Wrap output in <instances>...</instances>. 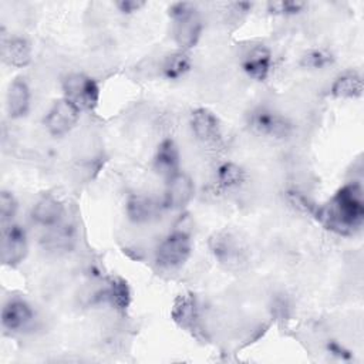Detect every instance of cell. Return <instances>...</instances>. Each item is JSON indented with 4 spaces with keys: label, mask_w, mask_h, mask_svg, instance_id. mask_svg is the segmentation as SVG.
Here are the masks:
<instances>
[{
    "label": "cell",
    "mask_w": 364,
    "mask_h": 364,
    "mask_svg": "<svg viewBox=\"0 0 364 364\" xmlns=\"http://www.w3.org/2000/svg\"><path fill=\"white\" fill-rule=\"evenodd\" d=\"M314 218L330 232L351 236L364 223V193L360 182L343 185L323 206H317Z\"/></svg>",
    "instance_id": "1"
},
{
    "label": "cell",
    "mask_w": 364,
    "mask_h": 364,
    "mask_svg": "<svg viewBox=\"0 0 364 364\" xmlns=\"http://www.w3.org/2000/svg\"><path fill=\"white\" fill-rule=\"evenodd\" d=\"M168 14L173 21V38L179 50L188 51L195 47L203 28L196 6L189 1H178L169 6Z\"/></svg>",
    "instance_id": "2"
},
{
    "label": "cell",
    "mask_w": 364,
    "mask_h": 364,
    "mask_svg": "<svg viewBox=\"0 0 364 364\" xmlns=\"http://www.w3.org/2000/svg\"><path fill=\"white\" fill-rule=\"evenodd\" d=\"M209 249L213 257L229 270H240L247 262V247L242 239L230 230H218L209 237Z\"/></svg>",
    "instance_id": "3"
},
{
    "label": "cell",
    "mask_w": 364,
    "mask_h": 364,
    "mask_svg": "<svg viewBox=\"0 0 364 364\" xmlns=\"http://www.w3.org/2000/svg\"><path fill=\"white\" fill-rule=\"evenodd\" d=\"M246 122L255 135L269 139H286L293 131L289 118L267 107L253 108L247 114Z\"/></svg>",
    "instance_id": "4"
},
{
    "label": "cell",
    "mask_w": 364,
    "mask_h": 364,
    "mask_svg": "<svg viewBox=\"0 0 364 364\" xmlns=\"http://www.w3.org/2000/svg\"><path fill=\"white\" fill-rule=\"evenodd\" d=\"M192 253V239L183 230H173L156 246L155 262L159 267L172 270L183 266Z\"/></svg>",
    "instance_id": "5"
},
{
    "label": "cell",
    "mask_w": 364,
    "mask_h": 364,
    "mask_svg": "<svg viewBox=\"0 0 364 364\" xmlns=\"http://www.w3.org/2000/svg\"><path fill=\"white\" fill-rule=\"evenodd\" d=\"M63 97L71 101L80 111H91L98 105L100 87L97 81L84 73H71L63 80Z\"/></svg>",
    "instance_id": "6"
},
{
    "label": "cell",
    "mask_w": 364,
    "mask_h": 364,
    "mask_svg": "<svg viewBox=\"0 0 364 364\" xmlns=\"http://www.w3.org/2000/svg\"><path fill=\"white\" fill-rule=\"evenodd\" d=\"M81 111L67 98L61 97L48 109L44 117V127L53 136H64L80 119Z\"/></svg>",
    "instance_id": "7"
},
{
    "label": "cell",
    "mask_w": 364,
    "mask_h": 364,
    "mask_svg": "<svg viewBox=\"0 0 364 364\" xmlns=\"http://www.w3.org/2000/svg\"><path fill=\"white\" fill-rule=\"evenodd\" d=\"M28 253L26 229L17 223H9L1 229V260L6 266H17Z\"/></svg>",
    "instance_id": "8"
},
{
    "label": "cell",
    "mask_w": 364,
    "mask_h": 364,
    "mask_svg": "<svg viewBox=\"0 0 364 364\" xmlns=\"http://www.w3.org/2000/svg\"><path fill=\"white\" fill-rule=\"evenodd\" d=\"M195 195V185L192 178L185 172H176L166 179L162 208L171 210L183 209Z\"/></svg>",
    "instance_id": "9"
},
{
    "label": "cell",
    "mask_w": 364,
    "mask_h": 364,
    "mask_svg": "<svg viewBox=\"0 0 364 364\" xmlns=\"http://www.w3.org/2000/svg\"><path fill=\"white\" fill-rule=\"evenodd\" d=\"M191 129L198 141L206 145H215L222 139V128L218 117L208 108L199 107L191 112Z\"/></svg>",
    "instance_id": "10"
},
{
    "label": "cell",
    "mask_w": 364,
    "mask_h": 364,
    "mask_svg": "<svg viewBox=\"0 0 364 364\" xmlns=\"http://www.w3.org/2000/svg\"><path fill=\"white\" fill-rule=\"evenodd\" d=\"M33 320L34 310L24 299L13 297L1 309V326L7 331H23Z\"/></svg>",
    "instance_id": "11"
},
{
    "label": "cell",
    "mask_w": 364,
    "mask_h": 364,
    "mask_svg": "<svg viewBox=\"0 0 364 364\" xmlns=\"http://www.w3.org/2000/svg\"><path fill=\"white\" fill-rule=\"evenodd\" d=\"M242 68L255 81H266L273 70V55L269 47L257 44L252 47L242 60Z\"/></svg>",
    "instance_id": "12"
},
{
    "label": "cell",
    "mask_w": 364,
    "mask_h": 364,
    "mask_svg": "<svg viewBox=\"0 0 364 364\" xmlns=\"http://www.w3.org/2000/svg\"><path fill=\"white\" fill-rule=\"evenodd\" d=\"M30 216L34 223L50 229L61 223V219L64 216V205L60 199L47 193V195H43L33 205Z\"/></svg>",
    "instance_id": "13"
},
{
    "label": "cell",
    "mask_w": 364,
    "mask_h": 364,
    "mask_svg": "<svg viewBox=\"0 0 364 364\" xmlns=\"http://www.w3.org/2000/svg\"><path fill=\"white\" fill-rule=\"evenodd\" d=\"M1 58L16 68H23L31 61V44L27 38L20 36H1Z\"/></svg>",
    "instance_id": "14"
},
{
    "label": "cell",
    "mask_w": 364,
    "mask_h": 364,
    "mask_svg": "<svg viewBox=\"0 0 364 364\" xmlns=\"http://www.w3.org/2000/svg\"><path fill=\"white\" fill-rule=\"evenodd\" d=\"M31 92L24 78H16L10 82L6 94V109L10 118L17 119L27 115L30 109Z\"/></svg>",
    "instance_id": "15"
},
{
    "label": "cell",
    "mask_w": 364,
    "mask_h": 364,
    "mask_svg": "<svg viewBox=\"0 0 364 364\" xmlns=\"http://www.w3.org/2000/svg\"><path fill=\"white\" fill-rule=\"evenodd\" d=\"M179 148L172 138L162 139L154 155V169L166 179L179 172Z\"/></svg>",
    "instance_id": "16"
},
{
    "label": "cell",
    "mask_w": 364,
    "mask_h": 364,
    "mask_svg": "<svg viewBox=\"0 0 364 364\" xmlns=\"http://www.w3.org/2000/svg\"><path fill=\"white\" fill-rule=\"evenodd\" d=\"M159 205L144 193H132L128 196L125 203L127 218L136 225L148 223L158 216Z\"/></svg>",
    "instance_id": "17"
},
{
    "label": "cell",
    "mask_w": 364,
    "mask_h": 364,
    "mask_svg": "<svg viewBox=\"0 0 364 364\" xmlns=\"http://www.w3.org/2000/svg\"><path fill=\"white\" fill-rule=\"evenodd\" d=\"M172 318L173 321L186 330H196L199 320V310L196 299L192 293L179 294L172 306Z\"/></svg>",
    "instance_id": "18"
},
{
    "label": "cell",
    "mask_w": 364,
    "mask_h": 364,
    "mask_svg": "<svg viewBox=\"0 0 364 364\" xmlns=\"http://www.w3.org/2000/svg\"><path fill=\"white\" fill-rule=\"evenodd\" d=\"M363 77L357 71H346L336 77L330 87V94L338 100H355L363 95Z\"/></svg>",
    "instance_id": "19"
},
{
    "label": "cell",
    "mask_w": 364,
    "mask_h": 364,
    "mask_svg": "<svg viewBox=\"0 0 364 364\" xmlns=\"http://www.w3.org/2000/svg\"><path fill=\"white\" fill-rule=\"evenodd\" d=\"M162 75L169 81L183 78L192 70V58L189 51L178 50L168 54L162 63Z\"/></svg>",
    "instance_id": "20"
},
{
    "label": "cell",
    "mask_w": 364,
    "mask_h": 364,
    "mask_svg": "<svg viewBox=\"0 0 364 364\" xmlns=\"http://www.w3.org/2000/svg\"><path fill=\"white\" fill-rule=\"evenodd\" d=\"M105 300L118 311H125L131 303V290L128 283L118 276L108 280V286L104 290Z\"/></svg>",
    "instance_id": "21"
},
{
    "label": "cell",
    "mask_w": 364,
    "mask_h": 364,
    "mask_svg": "<svg viewBox=\"0 0 364 364\" xmlns=\"http://www.w3.org/2000/svg\"><path fill=\"white\" fill-rule=\"evenodd\" d=\"M246 181V172L235 162H223L216 169V183L223 191L236 189Z\"/></svg>",
    "instance_id": "22"
},
{
    "label": "cell",
    "mask_w": 364,
    "mask_h": 364,
    "mask_svg": "<svg viewBox=\"0 0 364 364\" xmlns=\"http://www.w3.org/2000/svg\"><path fill=\"white\" fill-rule=\"evenodd\" d=\"M334 64V55L327 48H310L300 57V65L306 70H324Z\"/></svg>",
    "instance_id": "23"
},
{
    "label": "cell",
    "mask_w": 364,
    "mask_h": 364,
    "mask_svg": "<svg viewBox=\"0 0 364 364\" xmlns=\"http://www.w3.org/2000/svg\"><path fill=\"white\" fill-rule=\"evenodd\" d=\"M73 240H74L73 230L70 229V226H63L61 223L57 225V226L50 228L48 235L44 237L46 245L53 250H55V249H58V250L70 249Z\"/></svg>",
    "instance_id": "24"
},
{
    "label": "cell",
    "mask_w": 364,
    "mask_h": 364,
    "mask_svg": "<svg viewBox=\"0 0 364 364\" xmlns=\"http://www.w3.org/2000/svg\"><path fill=\"white\" fill-rule=\"evenodd\" d=\"M267 11L274 16H294L301 13L307 3L299 0H280V1H269L266 4Z\"/></svg>",
    "instance_id": "25"
},
{
    "label": "cell",
    "mask_w": 364,
    "mask_h": 364,
    "mask_svg": "<svg viewBox=\"0 0 364 364\" xmlns=\"http://www.w3.org/2000/svg\"><path fill=\"white\" fill-rule=\"evenodd\" d=\"M17 200L14 195L9 191H1L0 193V219L1 226L13 223V218L17 212Z\"/></svg>",
    "instance_id": "26"
},
{
    "label": "cell",
    "mask_w": 364,
    "mask_h": 364,
    "mask_svg": "<svg viewBox=\"0 0 364 364\" xmlns=\"http://www.w3.org/2000/svg\"><path fill=\"white\" fill-rule=\"evenodd\" d=\"M286 199H287V202H289L294 209H297L299 212L314 216L317 206H316L306 195H303L301 192H299V191H296V189L287 191Z\"/></svg>",
    "instance_id": "27"
},
{
    "label": "cell",
    "mask_w": 364,
    "mask_h": 364,
    "mask_svg": "<svg viewBox=\"0 0 364 364\" xmlns=\"http://www.w3.org/2000/svg\"><path fill=\"white\" fill-rule=\"evenodd\" d=\"M326 350H327L331 355H334L336 358H340V360H343V361H348V360L353 358V353H351L347 347H344L343 344H340V343L336 341V340H328L327 344H326Z\"/></svg>",
    "instance_id": "28"
},
{
    "label": "cell",
    "mask_w": 364,
    "mask_h": 364,
    "mask_svg": "<svg viewBox=\"0 0 364 364\" xmlns=\"http://www.w3.org/2000/svg\"><path fill=\"white\" fill-rule=\"evenodd\" d=\"M146 3L142 0H119L115 3L117 9L122 13V14H132L135 11H139Z\"/></svg>",
    "instance_id": "29"
}]
</instances>
